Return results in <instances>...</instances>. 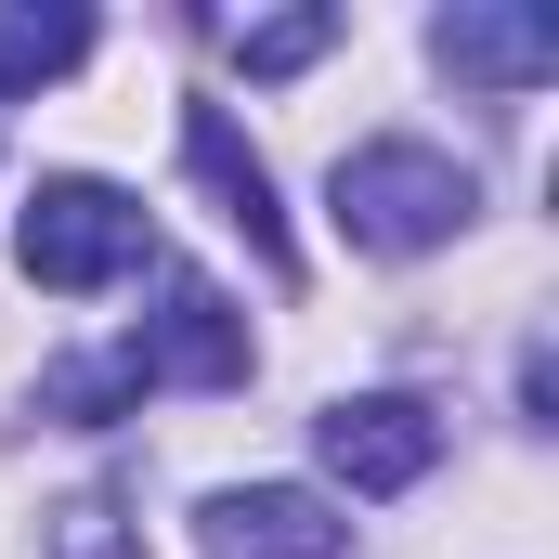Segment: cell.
Masks as SVG:
<instances>
[{
  "label": "cell",
  "instance_id": "1",
  "mask_svg": "<svg viewBox=\"0 0 559 559\" xmlns=\"http://www.w3.org/2000/svg\"><path fill=\"white\" fill-rule=\"evenodd\" d=\"M325 209H338V235H352V248L417 261V248H442V235L481 209V182H468L442 143H352V156H338V182H325Z\"/></svg>",
  "mask_w": 559,
  "mask_h": 559
},
{
  "label": "cell",
  "instance_id": "2",
  "mask_svg": "<svg viewBox=\"0 0 559 559\" xmlns=\"http://www.w3.org/2000/svg\"><path fill=\"white\" fill-rule=\"evenodd\" d=\"M13 261H26V286H52V299H92V286H118V274L143 261V209L118 195V182L66 169V182H39V195H26Z\"/></svg>",
  "mask_w": 559,
  "mask_h": 559
},
{
  "label": "cell",
  "instance_id": "3",
  "mask_svg": "<svg viewBox=\"0 0 559 559\" xmlns=\"http://www.w3.org/2000/svg\"><path fill=\"white\" fill-rule=\"evenodd\" d=\"M312 442H325V468H338L352 495H417L429 455H442V417H429L417 391H352V404L312 417Z\"/></svg>",
  "mask_w": 559,
  "mask_h": 559
},
{
  "label": "cell",
  "instance_id": "4",
  "mask_svg": "<svg viewBox=\"0 0 559 559\" xmlns=\"http://www.w3.org/2000/svg\"><path fill=\"white\" fill-rule=\"evenodd\" d=\"M131 365H143V391H156V378H182V391H235V378H248V312H235L209 274H169L156 312H143V338H131Z\"/></svg>",
  "mask_w": 559,
  "mask_h": 559
},
{
  "label": "cell",
  "instance_id": "5",
  "mask_svg": "<svg viewBox=\"0 0 559 559\" xmlns=\"http://www.w3.org/2000/svg\"><path fill=\"white\" fill-rule=\"evenodd\" d=\"M195 534H209V559H338L352 547V521H338L325 495H299V481H235V495H209Z\"/></svg>",
  "mask_w": 559,
  "mask_h": 559
},
{
  "label": "cell",
  "instance_id": "6",
  "mask_svg": "<svg viewBox=\"0 0 559 559\" xmlns=\"http://www.w3.org/2000/svg\"><path fill=\"white\" fill-rule=\"evenodd\" d=\"M182 169L222 195V222L261 248V274H299V248H286V209H274V169L235 143V118H222V105H182Z\"/></svg>",
  "mask_w": 559,
  "mask_h": 559
},
{
  "label": "cell",
  "instance_id": "7",
  "mask_svg": "<svg viewBox=\"0 0 559 559\" xmlns=\"http://www.w3.org/2000/svg\"><path fill=\"white\" fill-rule=\"evenodd\" d=\"M442 66L455 79H495V92H534L559 66V26L547 13H508V0H455L442 13Z\"/></svg>",
  "mask_w": 559,
  "mask_h": 559
},
{
  "label": "cell",
  "instance_id": "8",
  "mask_svg": "<svg viewBox=\"0 0 559 559\" xmlns=\"http://www.w3.org/2000/svg\"><path fill=\"white\" fill-rule=\"evenodd\" d=\"M92 52V13L79 0H0V92H39Z\"/></svg>",
  "mask_w": 559,
  "mask_h": 559
},
{
  "label": "cell",
  "instance_id": "9",
  "mask_svg": "<svg viewBox=\"0 0 559 559\" xmlns=\"http://www.w3.org/2000/svg\"><path fill=\"white\" fill-rule=\"evenodd\" d=\"M325 39H338V13H325V0H312V13H261V26H235V66H248V79H299Z\"/></svg>",
  "mask_w": 559,
  "mask_h": 559
},
{
  "label": "cell",
  "instance_id": "10",
  "mask_svg": "<svg viewBox=\"0 0 559 559\" xmlns=\"http://www.w3.org/2000/svg\"><path fill=\"white\" fill-rule=\"evenodd\" d=\"M39 404H52V417H118V404H143V365L131 352H105V365H52V378H39Z\"/></svg>",
  "mask_w": 559,
  "mask_h": 559
},
{
  "label": "cell",
  "instance_id": "11",
  "mask_svg": "<svg viewBox=\"0 0 559 559\" xmlns=\"http://www.w3.org/2000/svg\"><path fill=\"white\" fill-rule=\"evenodd\" d=\"M105 521H118V508H66V521H52V559H131Z\"/></svg>",
  "mask_w": 559,
  "mask_h": 559
}]
</instances>
